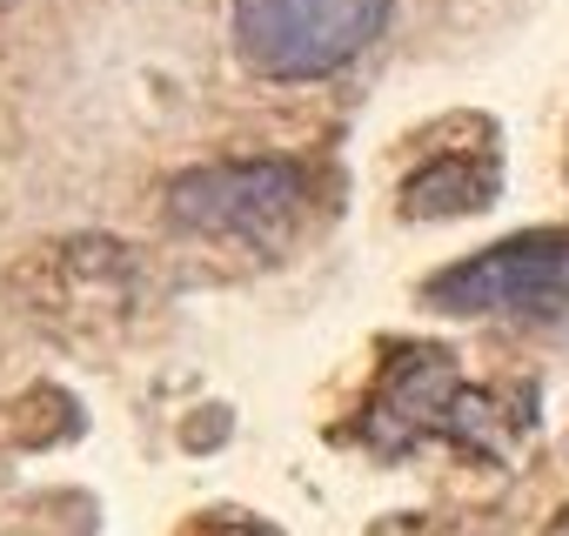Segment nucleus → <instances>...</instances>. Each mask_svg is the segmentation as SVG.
<instances>
[{
	"label": "nucleus",
	"instance_id": "f257e3e1",
	"mask_svg": "<svg viewBox=\"0 0 569 536\" xmlns=\"http://www.w3.org/2000/svg\"><path fill=\"white\" fill-rule=\"evenodd\" d=\"M369 443L382 449H409V443H462V449H502L509 443V409L502 396L462 383V369L442 349H402L389 363V376L369 396L362 416Z\"/></svg>",
	"mask_w": 569,
	"mask_h": 536
},
{
	"label": "nucleus",
	"instance_id": "f03ea898",
	"mask_svg": "<svg viewBox=\"0 0 569 536\" xmlns=\"http://www.w3.org/2000/svg\"><path fill=\"white\" fill-rule=\"evenodd\" d=\"M389 28V0H234V48L268 81H322Z\"/></svg>",
	"mask_w": 569,
	"mask_h": 536
},
{
	"label": "nucleus",
	"instance_id": "7ed1b4c3",
	"mask_svg": "<svg viewBox=\"0 0 569 536\" xmlns=\"http://www.w3.org/2000/svg\"><path fill=\"white\" fill-rule=\"evenodd\" d=\"M449 316H562L569 309V228H529L509 241H489L422 289Z\"/></svg>",
	"mask_w": 569,
	"mask_h": 536
},
{
	"label": "nucleus",
	"instance_id": "20e7f679",
	"mask_svg": "<svg viewBox=\"0 0 569 536\" xmlns=\"http://www.w3.org/2000/svg\"><path fill=\"white\" fill-rule=\"evenodd\" d=\"M309 208V175L296 161H214L168 188V215L214 241H281Z\"/></svg>",
	"mask_w": 569,
	"mask_h": 536
},
{
	"label": "nucleus",
	"instance_id": "39448f33",
	"mask_svg": "<svg viewBox=\"0 0 569 536\" xmlns=\"http://www.w3.org/2000/svg\"><path fill=\"white\" fill-rule=\"evenodd\" d=\"M496 195V155H449V161H429L422 175H409L402 188V208L409 215H469Z\"/></svg>",
	"mask_w": 569,
	"mask_h": 536
},
{
	"label": "nucleus",
	"instance_id": "423d86ee",
	"mask_svg": "<svg viewBox=\"0 0 569 536\" xmlns=\"http://www.w3.org/2000/svg\"><path fill=\"white\" fill-rule=\"evenodd\" d=\"M0 8H8V0H0Z\"/></svg>",
	"mask_w": 569,
	"mask_h": 536
}]
</instances>
